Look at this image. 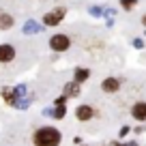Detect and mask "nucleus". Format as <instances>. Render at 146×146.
I'll list each match as a JSON object with an SVG mask.
<instances>
[{
	"label": "nucleus",
	"instance_id": "1",
	"mask_svg": "<svg viewBox=\"0 0 146 146\" xmlns=\"http://www.w3.org/2000/svg\"><path fill=\"white\" fill-rule=\"evenodd\" d=\"M60 144V131L54 127H43L35 133V146H58Z\"/></svg>",
	"mask_w": 146,
	"mask_h": 146
},
{
	"label": "nucleus",
	"instance_id": "2",
	"mask_svg": "<svg viewBox=\"0 0 146 146\" xmlns=\"http://www.w3.org/2000/svg\"><path fill=\"white\" fill-rule=\"evenodd\" d=\"M50 45H52V50H56V52H64L69 45H71V41H69L67 35H54L50 39Z\"/></svg>",
	"mask_w": 146,
	"mask_h": 146
},
{
	"label": "nucleus",
	"instance_id": "3",
	"mask_svg": "<svg viewBox=\"0 0 146 146\" xmlns=\"http://www.w3.org/2000/svg\"><path fill=\"white\" fill-rule=\"evenodd\" d=\"M62 15H64V11H62V9H56V11H50V13L45 15V19H43V22H45L47 26H56V24H58L60 19H62Z\"/></svg>",
	"mask_w": 146,
	"mask_h": 146
},
{
	"label": "nucleus",
	"instance_id": "4",
	"mask_svg": "<svg viewBox=\"0 0 146 146\" xmlns=\"http://www.w3.org/2000/svg\"><path fill=\"white\" fill-rule=\"evenodd\" d=\"M13 58H15L13 45H0V62H9Z\"/></svg>",
	"mask_w": 146,
	"mask_h": 146
},
{
	"label": "nucleus",
	"instance_id": "5",
	"mask_svg": "<svg viewBox=\"0 0 146 146\" xmlns=\"http://www.w3.org/2000/svg\"><path fill=\"white\" fill-rule=\"evenodd\" d=\"M75 114H78V120H84V123H86V120L92 118V108L90 105H80Z\"/></svg>",
	"mask_w": 146,
	"mask_h": 146
},
{
	"label": "nucleus",
	"instance_id": "6",
	"mask_svg": "<svg viewBox=\"0 0 146 146\" xmlns=\"http://www.w3.org/2000/svg\"><path fill=\"white\" fill-rule=\"evenodd\" d=\"M131 114L135 120H146V103H135L131 110Z\"/></svg>",
	"mask_w": 146,
	"mask_h": 146
},
{
	"label": "nucleus",
	"instance_id": "7",
	"mask_svg": "<svg viewBox=\"0 0 146 146\" xmlns=\"http://www.w3.org/2000/svg\"><path fill=\"white\" fill-rule=\"evenodd\" d=\"M101 88H103L105 92H116V90H118V80H114V78H108V80H103Z\"/></svg>",
	"mask_w": 146,
	"mask_h": 146
},
{
	"label": "nucleus",
	"instance_id": "8",
	"mask_svg": "<svg viewBox=\"0 0 146 146\" xmlns=\"http://www.w3.org/2000/svg\"><path fill=\"white\" fill-rule=\"evenodd\" d=\"M11 24H13L11 15H0V28H11Z\"/></svg>",
	"mask_w": 146,
	"mask_h": 146
},
{
	"label": "nucleus",
	"instance_id": "9",
	"mask_svg": "<svg viewBox=\"0 0 146 146\" xmlns=\"http://www.w3.org/2000/svg\"><path fill=\"white\" fill-rule=\"evenodd\" d=\"M88 75H90V73H88L86 69H80V71L75 73V80H78V82H84V80H86Z\"/></svg>",
	"mask_w": 146,
	"mask_h": 146
},
{
	"label": "nucleus",
	"instance_id": "10",
	"mask_svg": "<svg viewBox=\"0 0 146 146\" xmlns=\"http://www.w3.org/2000/svg\"><path fill=\"white\" fill-rule=\"evenodd\" d=\"M64 95H67V97L78 95V86H75V84H67V88H64Z\"/></svg>",
	"mask_w": 146,
	"mask_h": 146
},
{
	"label": "nucleus",
	"instance_id": "11",
	"mask_svg": "<svg viewBox=\"0 0 146 146\" xmlns=\"http://www.w3.org/2000/svg\"><path fill=\"white\" fill-rule=\"evenodd\" d=\"M120 5H123L125 9H131V7L135 5V0H123V2H120Z\"/></svg>",
	"mask_w": 146,
	"mask_h": 146
},
{
	"label": "nucleus",
	"instance_id": "12",
	"mask_svg": "<svg viewBox=\"0 0 146 146\" xmlns=\"http://www.w3.org/2000/svg\"><path fill=\"white\" fill-rule=\"evenodd\" d=\"M62 114H64V105H58L56 108V118H62Z\"/></svg>",
	"mask_w": 146,
	"mask_h": 146
},
{
	"label": "nucleus",
	"instance_id": "13",
	"mask_svg": "<svg viewBox=\"0 0 146 146\" xmlns=\"http://www.w3.org/2000/svg\"><path fill=\"white\" fill-rule=\"evenodd\" d=\"M142 24H144V26H146V15H144V17H142Z\"/></svg>",
	"mask_w": 146,
	"mask_h": 146
}]
</instances>
